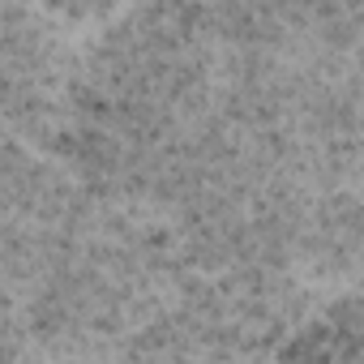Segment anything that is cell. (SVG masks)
Instances as JSON below:
<instances>
[{"mask_svg":"<svg viewBox=\"0 0 364 364\" xmlns=\"http://www.w3.org/2000/svg\"><path fill=\"white\" fill-rule=\"evenodd\" d=\"M48 22H112L116 0H39Z\"/></svg>","mask_w":364,"mask_h":364,"instance_id":"obj_1","label":"cell"}]
</instances>
